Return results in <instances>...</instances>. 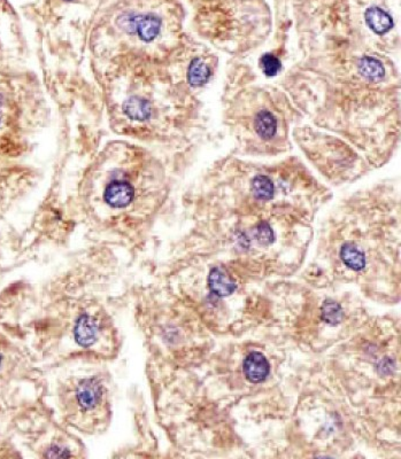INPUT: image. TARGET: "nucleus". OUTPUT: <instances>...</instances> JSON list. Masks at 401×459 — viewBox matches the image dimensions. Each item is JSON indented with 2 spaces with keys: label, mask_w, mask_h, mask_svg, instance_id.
<instances>
[{
  "label": "nucleus",
  "mask_w": 401,
  "mask_h": 459,
  "mask_svg": "<svg viewBox=\"0 0 401 459\" xmlns=\"http://www.w3.org/2000/svg\"><path fill=\"white\" fill-rule=\"evenodd\" d=\"M135 197V190L128 182H113L105 193V200L113 208H125L132 204Z\"/></svg>",
  "instance_id": "423d86ee"
},
{
  "label": "nucleus",
  "mask_w": 401,
  "mask_h": 459,
  "mask_svg": "<svg viewBox=\"0 0 401 459\" xmlns=\"http://www.w3.org/2000/svg\"><path fill=\"white\" fill-rule=\"evenodd\" d=\"M365 29L299 33L292 67L277 84L300 116L327 130L300 147L370 171L395 154L400 134L399 38L383 7L365 10Z\"/></svg>",
  "instance_id": "f257e3e1"
},
{
  "label": "nucleus",
  "mask_w": 401,
  "mask_h": 459,
  "mask_svg": "<svg viewBox=\"0 0 401 459\" xmlns=\"http://www.w3.org/2000/svg\"><path fill=\"white\" fill-rule=\"evenodd\" d=\"M130 33H136L144 44H151L157 40L162 29L160 17L155 14H132L125 21Z\"/></svg>",
  "instance_id": "7ed1b4c3"
},
{
  "label": "nucleus",
  "mask_w": 401,
  "mask_h": 459,
  "mask_svg": "<svg viewBox=\"0 0 401 459\" xmlns=\"http://www.w3.org/2000/svg\"><path fill=\"white\" fill-rule=\"evenodd\" d=\"M322 319L327 324L337 326L344 319V312L342 307L333 301V300H326L322 305Z\"/></svg>",
  "instance_id": "9d476101"
},
{
  "label": "nucleus",
  "mask_w": 401,
  "mask_h": 459,
  "mask_svg": "<svg viewBox=\"0 0 401 459\" xmlns=\"http://www.w3.org/2000/svg\"><path fill=\"white\" fill-rule=\"evenodd\" d=\"M224 98L227 127L237 143L234 154L277 159L291 150L290 137L300 115L278 84H265L252 67L237 59Z\"/></svg>",
  "instance_id": "f03ea898"
},
{
  "label": "nucleus",
  "mask_w": 401,
  "mask_h": 459,
  "mask_svg": "<svg viewBox=\"0 0 401 459\" xmlns=\"http://www.w3.org/2000/svg\"><path fill=\"white\" fill-rule=\"evenodd\" d=\"M47 456L49 458H56V457H68L70 453H67V450L61 449L59 446H53L49 450Z\"/></svg>",
  "instance_id": "f8f14e48"
},
{
  "label": "nucleus",
  "mask_w": 401,
  "mask_h": 459,
  "mask_svg": "<svg viewBox=\"0 0 401 459\" xmlns=\"http://www.w3.org/2000/svg\"><path fill=\"white\" fill-rule=\"evenodd\" d=\"M252 236L262 246H269L275 241L273 227L266 220H261L257 227L252 230Z\"/></svg>",
  "instance_id": "9b49d317"
},
{
  "label": "nucleus",
  "mask_w": 401,
  "mask_h": 459,
  "mask_svg": "<svg viewBox=\"0 0 401 459\" xmlns=\"http://www.w3.org/2000/svg\"><path fill=\"white\" fill-rule=\"evenodd\" d=\"M77 401L84 410H90L98 405L102 400V387L95 378L84 379L77 386Z\"/></svg>",
  "instance_id": "39448f33"
},
{
  "label": "nucleus",
  "mask_w": 401,
  "mask_h": 459,
  "mask_svg": "<svg viewBox=\"0 0 401 459\" xmlns=\"http://www.w3.org/2000/svg\"><path fill=\"white\" fill-rule=\"evenodd\" d=\"M340 259L347 268L353 271H361L365 269V255L363 250L355 243H347L340 248Z\"/></svg>",
  "instance_id": "1a4fd4ad"
},
{
  "label": "nucleus",
  "mask_w": 401,
  "mask_h": 459,
  "mask_svg": "<svg viewBox=\"0 0 401 459\" xmlns=\"http://www.w3.org/2000/svg\"><path fill=\"white\" fill-rule=\"evenodd\" d=\"M243 371L247 380L252 384H260L269 376L270 365L265 355L253 351L244 360Z\"/></svg>",
  "instance_id": "20e7f679"
},
{
  "label": "nucleus",
  "mask_w": 401,
  "mask_h": 459,
  "mask_svg": "<svg viewBox=\"0 0 401 459\" xmlns=\"http://www.w3.org/2000/svg\"><path fill=\"white\" fill-rule=\"evenodd\" d=\"M66 1H72V0H66Z\"/></svg>",
  "instance_id": "ddd939ff"
},
{
  "label": "nucleus",
  "mask_w": 401,
  "mask_h": 459,
  "mask_svg": "<svg viewBox=\"0 0 401 459\" xmlns=\"http://www.w3.org/2000/svg\"><path fill=\"white\" fill-rule=\"evenodd\" d=\"M208 286L211 292L220 298L234 294L237 285L234 279L227 273V270L220 266L213 268L208 275Z\"/></svg>",
  "instance_id": "0eeeda50"
},
{
  "label": "nucleus",
  "mask_w": 401,
  "mask_h": 459,
  "mask_svg": "<svg viewBox=\"0 0 401 459\" xmlns=\"http://www.w3.org/2000/svg\"><path fill=\"white\" fill-rule=\"evenodd\" d=\"M98 328L95 319L88 315L79 317L75 326V339L77 344L82 347L93 346L97 339Z\"/></svg>",
  "instance_id": "6e6552de"
}]
</instances>
